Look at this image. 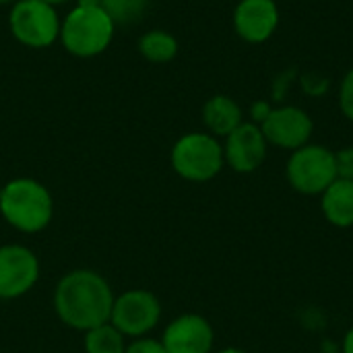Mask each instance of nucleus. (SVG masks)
Wrapping results in <instances>:
<instances>
[{
	"mask_svg": "<svg viewBox=\"0 0 353 353\" xmlns=\"http://www.w3.org/2000/svg\"><path fill=\"white\" fill-rule=\"evenodd\" d=\"M114 300L105 277L91 269L66 273L54 290V310L58 319L66 327L83 333L110 323Z\"/></svg>",
	"mask_w": 353,
	"mask_h": 353,
	"instance_id": "f257e3e1",
	"label": "nucleus"
},
{
	"mask_svg": "<svg viewBox=\"0 0 353 353\" xmlns=\"http://www.w3.org/2000/svg\"><path fill=\"white\" fill-rule=\"evenodd\" d=\"M0 213L10 228L23 234H37L50 225L54 201L41 182L33 178H14L0 190Z\"/></svg>",
	"mask_w": 353,
	"mask_h": 353,
	"instance_id": "f03ea898",
	"label": "nucleus"
},
{
	"mask_svg": "<svg viewBox=\"0 0 353 353\" xmlns=\"http://www.w3.org/2000/svg\"><path fill=\"white\" fill-rule=\"evenodd\" d=\"M116 33V23L101 4L79 2L62 21L60 41L77 58H93L108 50Z\"/></svg>",
	"mask_w": 353,
	"mask_h": 353,
	"instance_id": "7ed1b4c3",
	"label": "nucleus"
},
{
	"mask_svg": "<svg viewBox=\"0 0 353 353\" xmlns=\"http://www.w3.org/2000/svg\"><path fill=\"white\" fill-rule=\"evenodd\" d=\"M223 163V145L209 132H188L172 147V168L188 182L213 180Z\"/></svg>",
	"mask_w": 353,
	"mask_h": 353,
	"instance_id": "20e7f679",
	"label": "nucleus"
},
{
	"mask_svg": "<svg viewBox=\"0 0 353 353\" xmlns=\"http://www.w3.org/2000/svg\"><path fill=\"white\" fill-rule=\"evenodd\" d=\"M288 182L300 194H323L337 180L335 151L323 145H304L292 151L285 165Z\"/></svg>",
	"mask_w": 353,
	"mask_h": 353,
	"instance_id": "39448f33",
	"label": "nucleus"
},
{
	"mask_svg": "<svg viewBox=\"0 0 353 353\" xmlns=\"http://www.w3.org/2000/svg\"><path fill=\"white\" fill-rule=\"evenodd\" d=\"M12 37L27 48H48L60 39L62 21L56 6L41 0H17L8 14Z\"/></svg>",
	"mask_w": 353,
	"mask_h": 353,
	"instance_id": "423d86ee",
	"label": "nucleus"
},
{
	"mask_svg": "<svg viewBox=\"0 0 353 353\" xmlns=\"http://www.w3.org/2000/svg\"><path fill=\"white\" fill-rule=\"evenodd\" d=\"M161 319V304L155 294L147 290H128L114 300L110 323L124 337H145Z\"/></svg>",
	"mask_w": 353,
	"mask_h": 353,
	"instance_id": "0eeeda50",
	"label": "nucleus"
},
{
	"mask_svg": "<svg viewBox=\"0 0 353 353\" xmlns=\"http://www.w3.org/2000/svg\"><path fill=\"white\" fill-rule=\"evenodd\" d=\"M39 279V261L23 244L0 246V300H17Z\"/></svg>",
	"mask_w": 353,
	"mask_h": 353,
	"instance_id": "6e6552de",
	"label": "nucleus"
},
{
	"mask_svg": "<svg viewBox=\"0 0 353 353\" xmlns=\"http://www.w3.org/2000/svg\"><path fill=\"white\" fill-rule=\"evenodd\" d=\"M261 130L269 145L296 151L310 143L314 122L300 105H279L271 110L269 118L261 124Z\"/></svg>",
	"mask_w": 353,
	"mask_h": 353,
	"instance_id": "1a4fd4ad",
	"label": "nucleus"
},
{
	"mask_svg": "<svg viewBox=\"0 0 353 353\" xmlns=\"http://www.w3.org/2000/svg\"><path fill=\"white\" fill-rule=\"evenodd\" d=\"M267 139L259 124L242 122L234 132L225 137L223 157L225 163L238 174H250L259 170L267 157Z\"/></svg>",
	"mask_w": 353,
	"mask_h": 353,
	"instance_id": "9d476101",
	"label": "nucleus"
},
{
	"mask_svg": "<svg viewBox=\"0 0 353 353\" xmlns=\"http://www.w3.org/2000/svg\"><path fill=\"white\" fill-rule=\"evenodd\" d=\"M213 341V327L201 314H182L174 319L161 337L168 353H211Z\"/></svg>",
	"mask_w": 353,
	"mask_h": 353,
	"instance_id": "9b49d317",
	"label": "nucleus"
},
{
	"mask_svg": "<svg viewBox=\"0 0 353 353\" xmlns=\"http://www.w3.org/2000/svg\"><path fill=\"white\" fill-rule=\"evenodd\" d=\"M279 25L275 0H240L234 8V29L248 43H265Z\"/></svg>",
	"mask_w": 353,
	"mask_h": 353,
	"instance_id": "f8f14e48",
	"label": "nucleus"
},
{
	"mask_svg": "<svg viewBox=\"0 0 353 353\" xmlns=\"http://www.w3.org/2000/svg\"><path fill=\"white\" fill-rule=\"evenodd\" d=\"M203 122L213 137H228L244 122L240 103L230 95H213L203 105Z\"/></svg>",
	"mask_w": 353,
	"mask_h": 353,
	"instance_id": "ddd939ff",
	"label": "nucleus"
},
{
	"mask_svg": "<svg viewBox=\"0 0 353 353\" xmlns=\"http://www.w3.org/2000/svg\"><path fill=\"white\" fill-rule=\"evenodd\" d=\"M323 213L335 228L353 225V180L337 178L323 192Z\"/></svg>",
	"mask_w": 353,
	"mask_h": 353,
	"instance_id": "4468645a",
	"label": "nucleus"
},
{
	"mask_svg": "<svg viewBox=\"0 0 353 353\" xmlns=\"http://www.w3.org/2000/svg\"><path fill=\"white\" fill-rule=\"evenodd\" d=\"M139 52L145 60L153 64H168L178 56V39L163 29H153L141 35Z\"/></svg>",
	"mask_w": 353,
	"mask_h": 353,
	"instance_id": "2eb2a0df",
	"label": "nucleus"
},
{
	"mask_svg": "<svg viewBox=\"0 0 353 353\" xmlns=\"http://www.w3.org/2000/svg\"><path fill=\"white\" fill-rule=\"evenodd\" d=\"M85 352L87 353H124L126 352V343H124V335L112 325H99L95 329L85 331V339H83Z\"/></svg>",
	"mask_w": 353,
	"mask_h": 353,
	"instance_id": "dca6fc26",
	"label": "nucleus"
},
{
	"mask_svg": "<svg viewBox=\"0 0 353 353\" xmlns=\"http://www.w3.org/2000/svg\"><path fill=\"white\" fill-rule=\"evenodd\" d=\"M149 6V0H103L101 8L112 17L116 25H130L141 21Z\"/></svg>",
	"mask_w": 353,
	"mask_h": 353,
	"instance_id": "f3484780",
	"label": "nucleus"
},
{
	"mask_svg": "<svg viewBox=\"0 0 353 353\" xmlns=\"http://www.w3.org/2000/svg\"><path fill=\"white\" fill-rule=\"evenodd\" d=\"M339 108L343 116L353 122V68L345 72L339 85Z\"/></svg>",
	"mask_w": 353,
	"mask_h": 353,
	"instance_id": "a211bd4d",
	"label": "nucleus"
},
{
	"mask_svg": "<svg viewBox=\"0 0 353 353\" xmlns=\"http://www.w3.org/2000/svg\"><path fill=\"white\" fill-rule=\"evenodd\" d=\"M335 165H337V178L353 180V147H343L335 151Z\"/></svg>",
	"mask_w": 353,
	"mask_h": 353,
	"instance_id": "6ab92c4d",
	"label": "nucleus"
},
{
	"mask_svg": "<svg viewBox=\"0 0 353 353\" xmlns=\"http://www.w3.org/2000/svg\"><path fill=\"white\" fill-rule=\"evenodd\" d=\"M124 353H168L163 343L157 341V339H149V337H139V339H132V343L126 345V352Z\"/></svg>",
	"mask_w": 353,
	"mask_h": 353,
	"instance_id": "aec40b11",
	"label": "nucleus"
},
{
	"mask_svg": "<svg viewBox=\"0 0 353 353\" xmlns=\"http://www.w3.org/2000/svg\"><path fill=\"white\" fill-rule=\"evenodd\" d=\"M271 110H273V105L269 103V101H254L252 105H250V122H254V124H263L267 118H269V114H271Z\"/></svg>",
	"mask_w": 353,
	"mask_h": 353,
	"instance_id": "412c9836",
	"label": "nucleus"
},
{
	"mask_svg": "<svg viewBox=\"0 0 353 353\" xmlns=\"http://www.w3.org/2000/svg\"><path fill=\"white\" fill-rule=\"evenodd\" d=\"M343 353H353V327L343 337Z\"/></svg>",
	"mask_w": 353,
	"mask_h": 353,
	"instance_id": "4be33fe9",
	"label": "nucleus"
},
{
	"mask_svg": "<svg viewBox=\"0 0 353 353\" xmlns=\"http://www.w3.org/2000/svg\"><path fill=\"white\" fill-rule=\"evenodd\" d=\"M219 353H246L244 350H238V347H225V350H221Z\"/></svg>",
	"mask_w": 353,
	"mask_h": 353,
	"instance_id": "5701e85b",
	"label": "nucleus"
},
{
	"mask_svg": "<svg viewBox=\"0 0 353 353\" xmlns=\"http://www.w3.org/2000/svg\"><path fill=\"white\" fill-rule=\"evenodd\" d=\"M41 2H48V4L56 6V4H62V2H66V0H41Z\"/></svg>",
	"mask_w": 353,
	"mask_h": 353,
	"instance_id": "b1692460",
	"label": "nucleus"
},
{
	"mask_svg": "<svg viewBox=\"0 0 353 353\" xmlns=\"http://www.w3.org/2000/svg\"><path fill=\"white\" fill-rule=\"evenodd\" d=\"M79 2H85V4H101L103 0H79Z\"/></svg>",
	"mask_w": 353,
	"mask_h": 353,
	"instance_id": "393cba45",
	"label": "nucleus"
},
{
	"mask_svg": "<svg viewBox=\"0 0 353 353\" xmlns=\"http://www.w3.org/2000/svg\"><path fill=\"white\" fill-rule=\"evenodd\" d=\"M14 2H17V0H0V6H2V4H14Z\"/></svg>",
	"mask_w": 353,
	"mask_h": 353,
	"instance_id": "a878e982",
	"label": "nucleus"
}]
</instances>
